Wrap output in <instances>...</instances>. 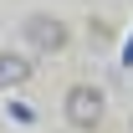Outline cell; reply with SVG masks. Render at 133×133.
<instances>
[{"mask_svg":"<svg viewBox=\"0 0 133 133\" xmlns=\"http://www.w3.org/2000/svg\"><path fill=\"white\" fill-rule=\"evenodd\" d=\"M102 108H108V102H102L97 87H72V92H66V123H72V128H97Z\"/></svg>","mask_w":133,"mask_h":133,"instance_id":"obj_1","label":"cell"},{"mask_svg":"<svg viewBox=\"0 0 133 133\" xmlns=\"http://www.w3.org/2000/svg\"><path fill=\"white\" fill-rule=\"evenodd\" d=\"M26 41H31V51H66L72 31L62 21H51V16H31L26 21Z\"/></svg>","mask_w":133,"mask_h":133,"instance_id":"obj_2","label":"cell"},{"mask_svg":"<svg viewBox=\"0 0 133 133\" xmlns=\"http://www.w3.org/2000/svg\"><path fill=\"white\" fill-rule=\"evenodd\" d=\"M21 82H31V56L26 51H0V92L21 87Z\"/></svg>","mask_w":133,"mask_h":133,"instance_id":"obj_3","label":"cell"}]
</instances>
